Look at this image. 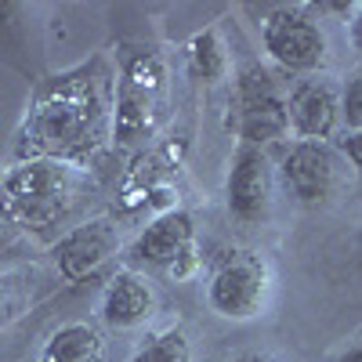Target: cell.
Listing matches in <instances>:
<instances>
[{
	"instance_id": "cell-21",
	"label": "cell",
	"mask_w": 362,
	"mask_h": 362,
	"mask_svg": "<svg viewBox=\"0 0 362 362\" xmlns=\"http://www.w3.org/2000/svg\"><path fill=\"white\" fill-rule=\"evenodd\" d=\"M337 362H362V341H358V344H351V348H348Z\"/></svg>"
},
{
	"instance_id": "cell-5",
	"label": "cell",
	"mask_w": 362,
	"mask_h": 362,
	"mask_svg": "<svg viewBox=\"0 0 362 362\" xmlns=\"http://www.w3.org/2000/svg\"><path fill=\"white\" fill-rule=\"evenodd\" d=\"M264 51L290 73H312L326 62V37L305 11H272L261 25Z\"/></svg>"
},
{
	"instance_id": "cell-3",
	"label": "cell",
	"mask_w": 362,
	"mask_h": 362,
	"mask_svg": "<svg viewBox=\"0 0 362 362\" xmlns=\"http://www.w3.org/2000/svg\"><path fill=\"white\" fill-rule=\"evenodd\" d=\"M80 189V177L51 160H33L22 163L4 177V199L11 206V214L25 225H54L69 210L73 196Z\"/></svg>"
},
{
	"instance_id": "cell-20",
	"label": "cell",
	"mask_w": 362,
	"mask_h": 362,
	"mask_svg": "<svg viewBox=\"0 0 362 362\" xmlns=\"http://www.w3.org/2000/svg\"><path fill=\"white\" fill-rule=\"evenodd\" d=\"M232 362H279V358H272V355H264V351H247V355H235Z\"/></svg>"
},
{
	"instance_id": "cell-15",
	"label": "cell",
	"mask_w": 362,
	"mask_h": 362,
	"mask_svg": "<svg viewBox=\"0 0 362 362\" xmlns=\"http://www.w3.org/2000/svg\"><path fill=\"white\" fill-rule=\"evenodd\" d=\"M134 362H192V348L181 329H163L138 351Z\"/></svg>"
},
{
	"instance_id": "cell-6",
	"label": "cell",
	"mask_w": 362,
	"mask_h": 362,
	"mask_svg": "<svg viewBox=\"0 0 362 362\" xmlns=\"http://www.w3.org/2000/svg\"><path fill=\"white\" fill-rule=\"evenodd\" d=\"M290 131L286 102L279 98L276 83L261 66H247L243 80H239V134L247 138V145H264L276 141Z\"/></svg>"
},
{
	"instance_id": "cell-8",
	"label": "cell",
	"mask_w": 362,
	"mask_h": 362,
	"mask_svg": "<svg viewBox=\"0 0 362 362\" xmlns=\"http://www.w3.org/2000/svg\"><path fill=\"white\" fill-rule=\"evenodd\" d=\"M279 174L300 203H322L337 189V156L322 141H293L279 156Z\"/></svg>"
},
{
	"instance_id": "cell-2",
	"label": "cell",
	"mask_w": 362,
	"mask_h": 362,
	"mask_svg": "<svg viewBox=\"0 0 362 362\" xmlns=\"http://www.w3.org/2000/svg\"><path fill=\"white\" fill-rule=\"evenodd\" d=\"M167 105V69L156 51H138L124 62L116 80L112 138L119 145H134L156 131Z\"/></svg>"
},
{
	"instance_id": "cell-17",
	"label": "cell",
	"mask_w": 362,
	"mask_h": 362,
	"mask_svg": "<svg viewBox=\"0 0 362 362\" xmlns=\"http://www.w3.org/2000/svg\"><path fill=\"white\" fill-rule=\"evenodd\" d=\"M341 116L348 119V127L362 131V76L348 83L344 98H341Z\"/></svg>"
},
{
	"instance_id": "cell-4",
	"label": "cell",
	"mask_w": 362,
	"mask_h": 362,
	"mask_svg": "<svg viewBox=\"0 0 362 362\" xmlns=\"http://www.w3.org/2000/svg\"><path fill=\"white\" fill-rule=\"evenodd\" d=\"M268 261L254 250H232L210 272L206 300L221 319H254L268 300Z\"/></svg>"
},
{
	"instance_id": "cell-1",
	"label": "cell",
	"mask_w": 362,
	"mask_h": 362,
	"mask_svg": "<svg viewBox=\"0 0 362 362\" xmlns=\"http://www.w3.org/2000/svg\"><path fill=\"white\" fill-rule=\"evenodd\" d=\"M105 80H62L40 102L33 131L47 141L54 153H73L80 145L98 141L105 124Z\"/></svg>"
},
{
	"instance_id": "cell-10",
	"label": "cell",
	"mask_w": 362,
	"mask_h": 362,
	"mask_svg": "<svg viewBox=\"0 0 362 362\" xmlns=\"http://www.w3.org/2000/svg\"><path fill=\"white\" fill-rule=\"evenodd\" d=\"M286 116H290V127L300 134V141H322L334 134L341 119V95L326 80H305L293 87Z\"/></svg>"
},
{
	"instance_id": "cell-16",
	"label": "cell",
	"mask_w": 362,
	"mask_h": 362,
	"mask_svg": "<svg viewBox=\"0 0 362 362\" xmlns=\"http://www.w3.org/2000/svg\"><path fill=\"white\" fill-rule=\"evenodd\" d=\"M25 305H29L25 279L22 276H0V329H4L8 322H15Z\"/></svg>"
},
{
	"instance_id": "cell-9",
	"label": "cell",
	"mask_w": 362,
	"mask_h": 362,
	"mask_svg": "<svg viewBox=\"0 0 362 362\" xmlns=\"http://www.w3.org/2000/svg\"><path fill=\"white\" fill-rule=\"evenodd\" d=\"M119 250V235L109 221H87L80 228H73L62 243L54 250V261H58V272H62L66 283H80Z\"/></svg>"
},
{
	"instance_id": "cell-22",
	"label": "cell",
	"mask_w": 362,
	"mask_h": 362,
	"mask_svg": "<svg viewBox=\"0 0 362 362\" xmlns=\"http://www.w3.org/2000/svg\"><path fill=\"white\" fill-rule=\"evenodd\" d=\"M8 243H11V228H8L4 221H0V250H4Z\"/></svg>"
},
{
	"instance_id": "cell-11",
	"label": "cell",
	"mask_w": 362,
	"mask_h": 362,
	"mask_svg": "<svg viewBox=\"0 0 362 362\" xmlns=\"http://www.w3.org/2000/svg\"><path fill=\"white\" fill-rule=\"evenodd\" d=\"M192 214L185 210H167L148 225L131 247L134 264H177L192 254Z\"/></svg>"
},
{
	"instance_id": "cell-14",
	"label": "cell",
	"mask_w": 362,
	"mask_h": 362,
	"mask_svg": "<svg viewBox=\"0 0 362 362\" xmlns=\"http://www.w3.org/2000/svg\"><path fill=\"white\" fill-rule=\"evenodd\" d=\"M189 69H192L196 80H206V83H214L228 73V54H225V44H221V37L214 33V29H203V33L192 40Z\"/></svg>"
},
{
	"instance_id": "cell-18",
	"label": "cell",
	"mask_w": 362,
	"mask_h": 362,
	"mask_svg": "<svg viewBox=\"0 0 362 362\" xmlns=\"http://www.w3.org/2000/svg\"><path fill=\"white\" fill-rule=\"evenodd\" d=\"M341 148H344V156H348V160H351V163L362 170V131H351V134L341 141Z\"/></svg>"
},
{
	"instance_id": "cell-12",
	"label": "cell",
	"mask_w": 362,
	"mask_h": 362,
	"mask_svg": "<svg viewBox=\"0 0 362 362\" xmlns=\"http://www.w3.org/2000/svg\"><path fill=\"white\" fill-rule=\"evenodd\" d=\"M153 305H156L153 286L141 276H134V272H116L112 283L105 286V297H102V319L112 329H134L153 315Z\"/></svg>"
},
{
	"instance_id": "cell-13",
	"label": "cell",
	"mask_w": 362,
	"mask_h": 362,
	"mask_svg": "<svg viewBox=\"0 0 362 362\" xmlns=\"http://www.w3.org/2000/svg\"><path fill=\"white\" fill-rule=\"evenodd\" d=\"M102 348H105V341L95 326L69 322L51 334V341L40 351V362H98Z\"/></svg>"
},
{
	"instance_id": "cell-19",
	"label": "cell",
	"mask_w": 362,
	"mask_h": 362,
	"mask_svg": "<svg viewBox=\"0 0 362 362\" xmlns=\"http://www.w3.org/2000/svg\"><path fill=\"white\" fill-rule=\"evenodd\" d=\"M351 44H355V51L362 54V4L351 8Z\"/></svg>"
},
{
	"instance_id": "cell-7",
	"label": "cell",
	"mask_w": 362,
	"mask_h": 362,
	"mask_svg": "<svg viewBox=\"0 0 362 362\" xmlns=\"http://www.w3.org/2000/svg\"><path fill=\"white\" fill-rule=\"evenodd\" d=\"M272 192H276V181H272V163L261 148L247 145L239 148L228 181H225V199H228V214L243 225H257L272 214Z\"/></svg>"
}]
</instances>
